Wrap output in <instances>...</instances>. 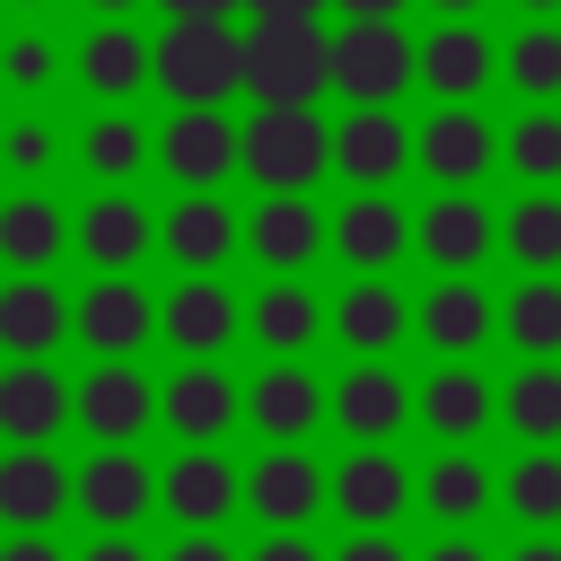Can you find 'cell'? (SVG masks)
<instances>
[{
    "label": "cell",
    "mask_w": 561,
    "mask_h": 561,
    "mask_svg": "<svg viewBox=\"0 0 561 561\" xmlns=\"http://www.w3.org/2000/svg\"><path fill=\"white\" fill-rule=\"evenodd\" d=\"M438 9H447V18H465V9H473V0H438Z\"/></svg>",
    "instance_id": "cell-54"
},
{
    "label": "cell",
    "mask_w": 561,
    "mask_h": 561,
    "mask_svg": "<svg viewBox=\"0 0 561 561\" xmlns=\"http://www.w3.org/2000/svg\"><path fill=\"white\" fill-rule=\"evenodd\" d=\"M421 421H430L438 438H473V430L491 421V386H482L473 368H438V377L421 386Z\"/></svg>",
    "instance_id": "cell-31"
},
{
    "label": "cell",
    "mask_w": 561,
    "mask_h": 561,
    "mask_svg": "<svg viewBox=\"0 0 561 561\" xmlns=\"http://www.w3.org/2000/svg\"><path fill=\"white\" fill-rule=\"evenodd\" d=\"M158 500V482H149V465L140 456H123V447H105V456H88V473H79V508L96 517V526H140V508Z\"/></svg>",
    "instance_id": "cell-23"
},
{
    "label": "cell",
    "mask_w": 561,
    "mask_h": 561,
    "mask_svg": "<svg viewBox=\"0 0 561 561\" xmlns=\"http://www.w3.org/2000/svg\"><path fill=\"white\" fill-rule=\"evenodd\" d=\"M245 421H254L272 447H298V438L324 421V386H316L307 368H280V359H272V368L254 377V394H245Z\"/></svg>",
    "instance_id": "cell-17"
},
{
    "label": "cell",
    "mask_w": 561,
    "mask_h": 561,
    "mask_svg": "<svg viewBox=\"0 0 561 561\" xmlns=\"http://www.w3.org/2000/svg\"><path fill=\"white\" fill-rule=\"evenodd\" d=\"M333 245H342V263H351V272H368V280H377V272H386V263L412 245V219H403L386 193H359V202H342Z\"/></svg>",
    "instance_id": "cell-19"
},
{
    "label": "cell",
    "mask_w": 561,
    "mask_h": 561,
    "mask_svg": "<svg viewBox=\"0 0 561 561\" xmlns=\"http://www.w3.org/2000/svg\"><path fill=\"white\" fill-rule=\"evenodd\" d=\"M412 70H421V53L394 35V18H351V26L333 35V88H342L351 105H386Z\"/></svg>",
    "instance_id": "cell-4"
},
{
    "label": "cell",
    "mask_w": 561,
    "mask_h": 561,
    "mask_svg": "<svg viewBox=\"0 0 561 561\" xmlns=\"http://www.w3.org/2000/svg\"><path fill=\"white\" fill-rule=\"evenodd\" d=\"M158 158H167V175L175 184H219V175H237L245 167V131H228L219 114H175L167 123V140H158Z\"/></svg>",
    "instance_id": "cell-9"
},
{
    "label": "cell",
    "mask_w": 561,
    "mask_h": 561,
    "mask_svg": "<svg viewBox=\"0 0 561 561\" xmlns=\"http://www.w3.org/2000/svg\"><path fill=\"white\" fill-rule=\"evenodd\" d=\"M421 342H438V351H473V342H491V298L473 289V280H438L430 298H421Z\"/></svg>",
    "instance_id": "cell-29"
},
{
    "label": "cell",
    "mask_w": 561,
    "mask_h": 561,
    "mask_svg": "<svg viewBox=\"0 0 561 561\" xmlns=\"http://www.w3.org/2000/svg\"><path fill=\"white\" fill-rule=\"evenodd\" d=\"M167 9H175V18H228L237 0H167Z\"/></svg>",
    "instance_id": "cell-50"
},
{
    "label": "cell",
    "mask_w": 561,
    "mask_h": 561,
    "mask_svg": "<svg viewBox=\"0 0 561 561\" xmlns=\"http://www.w3.org/2000/svg\"><path fill=\"white\" fill-rule=\"evenodd\" d=\"M79 254L114 280L123 263H140L149 254V219H140V202H123V193H105V202H88L79 210Z\"/></svg>",
    "instance_id": "cell-27"
},
{
    "label": "cell",
    "mask_w": 561,
    "mask_h": 561,
    "mask_svg": "<svg viewBox=\"0 0 561 561\" xmlns=\"http://www.w3.org/2000/svg\"><path fill=\"white\" fill-rule=\"evenodd\" d=\"M526 9H561V0H526Z\"/></svg>",
    "instance_id": "cell-55"
},
{
    "label": "cell",
    "mask_w": 561,
    "mask_h": 561,
    "mask_svg": "<svg viewBox=\"0 0 561 561\" xmlns=\"http://www.w3.org/2000/svg\"><path fill=\"white\" fill-rule=\"evenodd\" d=\"M508 508L526 517V526H561V456H517V473H508Z\"/></svg>",
    "instance_id": "cell-37"
},
{
    "label": "cell",
    "mask_w": 561,
    "mask_h": 561,
    "mask_svg": "<svg viewBox=\"0 0 561 561\" xmlns=\"http://www.w3.org/2000/svg\"><path fill=\"white\" fill-rule=\"evenodd\" d=\"M61 210L44 202V193H18V202H0V263L18 272V280H44V263L61 254Z\"/></svg>",
    "instance_id": "cell-24"
},
{
    "label": "cell",
    "mask_w": 561,
    "mask_h": 561,
    "mask_svg": "<svg viewBox=\"0 0 561 561\" xmlns=\"http://www.w3.org/2000/svg\"><path fill=\"white\" fill-rule=\"evenodd\" d=\"M500 245H508V254H517V263H526V272L543 280V272L561 263V202H552V193L517 202V210L500 219Z\"/></svg>",
    "instance_id": "cell-34"
},
{
    "label": "cell",
    "mask_w": 561,
    "mask_h": 561,
    "mask_svg": "<svg viewBox=\"0 0 561 561\" xmlns=\"http://www.w3.org/2000/svg\"><path fill=\"white\" fill-rule=\"evenodd\" d=\"M88 9H105V18H114V9H131V0H88Z\"/></svg>",
    "instance_id": "cell-53"
},
{
    "label": "cell",
    "mask_w": 561,
    "mask_h": 561,
    "mask_svg": "<svg viewBox=\"0 0 561 561\" xmlns=\"http://www.w3.org/2000/svg\"><path fill=\"white\" fill-rule=\"evenodd\" d=\"M79 412V394L44 368V359H18L9 377H0V438H18V447H44L61 421Z\"/></svg>",
    "instance_id": "cell-8"
},
{
    "label": "cell",
    "mask_w": 561,
    "mask_h": 561,
    "mask_svg": "<svg viewBox=\"0 0 561 561\" xmlns=\"http://www.w3.org/2000/svg\"><path fill=\"white\" fill-rule=\"evenodd\" d=\"M245 88H254V105H316L333 88V35L316 18H254Z\"/></svg>",
    "instance_id": "cell-2"
},
{
    "label": "cell",
    "mask_w": 561,
    "mask_h": 561,
    "mask_svg": "<svg viewBox=\"0 0 561 561\" xmlns=\"http://www.w3.org/2000/svg\"><path fill=\"white\" fill-rule=\"evenodd\" d=\"M79 500V482L44 456V447H18V456H0V526H18V535H44L61 508Z\"/></svg>",
    "instance_id": "cell-6"
},
{
    "label": "cell",
    "mask_w": 561,
    "mask_h": 561,
    "mask_svg": "<svg viewBox=\"0 0 561 561\" xmlns=\"http://www.w3.org/2000/svg\"><path fill=\"white\" fill-rule=\"evenodd\" d=\"M517 561H561V543H543V535H535V543H526Z\"/></svg>",
    "instance_id": "cell-52"
},
{
    "label": "cell",
    "mask_w": 561,
    "mask_h": 561,
    "mask_svg": "<svg viewBox=\"0 0 561 561\" xmlns=\"http://www.w3.org/2000/svg\"><path fill=\"white\" fill-rule=\"evenodd\" d=\"M421 79H430L447 105L482 96V88H491V35H473V26H438V35L421 44Z\"/></svg>",
    "instance_id": "cell-26"
},
{
    "label": "cell",
    "mask_w": 561,
    "mask_h": 561,
    "mask_svg": "<svg viewBox=\"0 0 561 561\" xmlns=\"http://www.w3.org/2000/svg\"><path fill=\"white\" fill-rule=\"evenodd\" d=\"M508 167H517L526 184H552V175H561V114H526V123L508 131Z\"/></svg>",
    "instance_id": "cell-40"
},
{
    "label": "cell",
    "mask_w": 561,
    "mask_h": 561,
    "mask_svg": "<svg viewBox=\"0 0 561 561\" xmlns=\"http://www.w3.org/2000/svg\"><path fill=\"white\" fill-rule=\"evenodd\" d=\"M245 9H254V18H316L324 0H245Z\"/></svg>",
    "instance_id": "cell-47"
},
{
    "label": "cell",
    "mask_w": 561,
    "mask_h": 561,
    "mask_svg": "<svg viewBox=\"0 0 561 561\" xmlns=\"http://www.w3.org/2000/svg\"><path fill=\"white\" fill-rule=\"evenodd\" d=\"M158 237H167V254H175V263H184V272L202 280V272H219V263L237 254V237H245V228H237V219H228V210H219L210 193H193V202H184V210H175V219H167Z\"/></svg>",
    "instance_id": "cell-28"
},
{
    "label": "cell",
    "mask_w": 561,
    "mask_h": 561,
    "mask_svg": "<svg viewBox=\"0 0 561 561\" xmlns=\"http://www.w3.org/2000/svg\"><path fill=\"white\" fill-rule=\"evenodd\" d=\"M149 324H158V307L140 298V280H96L88 298H79V342L88 351H105V359H131L140 342H149Z\"/></svg>",
    "instance_id": "cell-15"
},
{
    "label": "cell",
    "mask_w": 561,
    "mask_h": 561,
    "mask_svg": "<svg viewBox=\"0 0 561 561\" xmlns=\"http://www.w3.org/2000/svg\"><path fill=\"white\" fill-rule=\"evenodd\" d=\"M500 412H508V430L526 438V447H552L561 438V368H526V377H508V394H500Z\"/></svg>",
    "instance_id": "cell-33"
},
{
    "label": "cell",
    "mask_w": 561,
    "mask_h": 561,
    "mask_svg": "<svg viewBox=\"0 0 561 561\" xmlns=\"http://www.w3.org/2000/svg\"><path fill=\"white\" fill-rule=\"evenodd\" d=\"M508 79L543 105V96H561V26H526L517 44H508Z\"/></svg>",
    "instance_id": "cell-39"
},
{
    "label": "cell",
    "mask_w": 561,
    "mask_h": 561,
    "mask_svg": "<svg viewBox=\"0 0 561 561\" xmlns=\"http://www.w3.org/2000/svg\"><path fill=\"white\" fill-rule=\"evenodd\" d=\"M324 500H333V491H324L316 456H298V447H272V456L245 473V508H254L272 535H298V526H307Z\"/></svg>",
    "instance_id": "cell-5"
},
{
    "label": "cell",
    "mask_w": 561,
    "mask_h": 561,
    "mask_svg": "<svg viewBox=\"0 0 561 561\" xmlns=\"http://www.w3.org/2000/svg\"><path fill=\"white\" fill-rule=\"evenodd\" d=\"M53 149H61V140H53V123H44V114H18V123L0 131V167H9V175H44V167H53Z\"/></svg>",
    "instance_id": "cell-41"
},
{
    "label": "cell",
    "mask_w": 561,
    "mask_h": 561,
    "mask_svg": "<svg viewBox=\"0 0 561 561\" xmlns=\"http://www.w3.org/2000/svg\"><path fill=\"white\" fill-rule=\"evenodd\" d=\"M0 561H61L44 535H18V543H0Z\"/></svg>",
    "instance_id": "cell-46"
},
{
    "label": "cell",
    "mask_w": 561,
    "mask_h": 561,
    "mask_svg": "<svg viewBox=\"0 0 561 561\" xmlns=\"http://www.w3.org/2000/svg\"><path fill=\"white\" fill-rule=\"evenodd\" d=\"M421 508H430L438 526H473V517L491 508V473H482L473 456H438V465L421 473Z\"/></svg>",
    "instance_id": "cell-32"
},
{
    "label": "cell",
    "mask_w": 561,
    "mask_h": 561,
    "mask_svg": "<svg viewBox=\"0 0 561 561\" xmlns=\"http://www.w3.org/2000/svg\"><path fill=\"white\" fill-rule=\"evenodd\" d=\"M403 158H412V131L386 114V105H351V123L333 131V167L351 175V184H394L403 175Z\"/></svg>",
    "instance_id": "cell-10"
},
{
    "label": "cell",
    "mask_w": 561,
    "mask_h": 561,
    "mask_svg": "<svg viewBox=\"0 0 561 561\" xmlns=\"http://www.w3.org/2000/svg\"><path fill=\"white\" fill-rule=\"evenodd\" d=\"M500 324H508V342H517V351L552 359V351H561V280H526V289L500 307Z\"/></svg>",
    "instance_id": "cell-35"
},
{
    "label": "cell",
    "mask_w": 561,
    "mask_h": 561,
    "mask_svg": "<svg viewBox=\"0 0 561 561\" xmlns=\"http://www.w3.org/2000/svg\"><path fill=\"white\" fill-rule=\"evenodd\" d=\"M333 561H403V543H394V535H351Z\"/></svg>",
    "instance_id": "cell-43"
},
{
    "label": "cell",
    "mask_w": 561,
    "mask_h": 561,
    "mask_svg": "<svg viewBox=\"0 0 561 561\" xmlns=\"http://www.w3.org/2000/svg\"><path fill=\"white\" fill-rule=\"evenodd\" d=\"M403 500H412V473H403L394 456H377V447L342 456V473H333V508H342L359 535H386V526L403 517Z\"/></svg>",
    "instance_id": "cell-7"
},
{
    "label": "cell",
    "mask_w": 561,
    "mask_h": 561,
    "mask_svg": "<svg viewBox=\"0 0 561 561\" xmlns=\"http://www.w3.org/2000/svg\"><path fill=\"white\" fill-rule=\"evenodd\" d=\"M53 70H61V53H53L44 35H9V44H0V79H9V88H44Z\"/></svg>",
    "instance_id": "cell-42"
},
{
    "label": "cell",
    "mask_w": 561,
    "mask_h": 561,
    "mask_svg": "<svg viewBox=\"0 0 561 561\" xmlns=\"http://www.w3.org/2000/svg\"><path fill=\"white\" fill-rule=\"evenodd\" d=\"M412 149H421V167H430L438 184H456V193H465L473 175H491V123H482L473 105H438Z\"/></svg>",
    "instance_id": "cell-14"
},
{
    "label": "cell",
    "mask_w": 561,
    "mask_h": 561,
    "mask_svg": "<svg viewBox=\"0 0 561 561\" xmlns=\"http://www.w3.org/2000/svg\"><path fill=\"white\" fill-rule=\"evenodd\" d=\"M245 254H263L272 280H280V272H307V263L324 254V219H316V202H307V193H272V202L245 219Z\"/></svg>",
    "instance_id": "cell-11"
},
{
    "label": "cell",
    "mask_w": 561,
    "mask_h": 561,
    "mask_svg": "<svg viewBox=\"0 0 561 561\" xmlns=\"http://www.w3.org/2000/svg\"><path fill=\"white\" fill-rule=\"evenodd\" d=\"M333 324H342V342H351V351H394V342H403V324H412V307H403L386 280H359V289H342Z\"/></svg>",
    "instance_id": "cell-30"
},
{
    "label": "cell",
    "mask_w": 561,
    "mask_h": 561,
    "mask_svg": "<svg viewBox=\"0 0 561 561\" xmlns=\"http://www.w3.org/2000/svg\"><path fill=\"white\" fill-rule=\"evenodd\" d=\"M167 561H237V552H228V543H219V535H184V543H175V552H167Z\"/></svg>",
    "instance_id": "cell-45"
},
{
    "label": "cell",
    "mask_w": 561,
    "mask_h": 561,
    "mask_svg": "<svg viewBox=\"0 0 561 561\" xmlns=\"http://www.w3.org/2000/svg\"><path fill=\"white\" fill-rule=\"evenodd\" d=\"M421 561H491V552H482V543H465V535H447V543H438V552H421Z\"/></svg>",
    "instance_id": "cell-49"
},
{
    "label": "cell",
    "mask_w": 561,
    "mask_h": 561,
    "mask_svg": "<svg viewBox=\"0 0 561 561\" xmlns=\"http://www.w3.org/2000/svg\"><path fill=\"white\" fill-rule=\"evenodd\" d=\"M158 324H167V342H175V351H193V359L210 351V359H219V351L237 342V298H228L219 280H184V289L158 307Z\"/></svg>",
    "instance_id": "cell-21"
},
{
    "label": "cell",
    "mask_w": 561,
    "mask_h": 561,
    "mask_svg": "<svg viewBox=\"0 0 561 561\" xmlns=\"http://www.w3.org/2000/svg\"><path fill=\"white\" fill-rule=\"evenodd\" d=\"M421 254L438 263V272H473L482 254H491V210L473 202V193H447V202H430L421 210Z\"/></svg>",
    "instance_id": "cell-20"
},
{
    "label": "cell",
    "mask_w": 561,
    "mask_h": 561,
    "mask_svg": "<svg viewBox=\"0 0 561 561\" xmlns=\"http://www.w3.org/2000/svg\"><path fill=\"white\" fill-rule=\"evenodd\" d=\"M254 561H316V543H307V535H263Z\"/></svg>",
    "instance_id": "cell-44"
},
{
    "label": "cell",
    "mask_w": 561,
    "mask_h": 561,
    "mask_svg": "<svg viewBox=\"0 0 561 561\" xmlns=\"http://www.w3.org/2000/svg\"><path fill=\"white\" fill-rule=\"evenodd\" d=\"M158 88L184 105V114H219L237 88H245V35L228 18H175L158 35Z\"/></svg>",
    "instance_id": "cell-1"
},
{
    "label": "cell",
    "mask_w": 561,
    "mask_h": 561,
    "mask_svg": "<svg viewBox=\"0 0 561 561\" xmlns=\"http://www.w3.org/2000/svg\"><path fill=\"white\" fill-rule=\"evenodd\" d=\"M158 500H167V517H175V526H193V535H202V526H219V517H228V508L245 500V482L228 473V456L193 447V456H175V465H167Z\"/></svg>",
    "instance_id": "cell-13"
},
{
    "label": "cell",
    "mask_w": 561,
    "mask_h": 561,
    "mask_svg": "<svg viewBox=\"0 0 561 561\" xmlns=\"http://www.w3.org/2000/svg\"><path fill=\"white\" fill-rule=\"evenodd\" d=\"M140 149H149V140H140V123H131V114H105V123H96V131L79 140V158H88V175H105V184H123V175H140Z\"/></svg>",
    "instance_id": "cell-38"
},
{
    "label": "cell",
    "mask_w": 561,
    "mask_h": 561,
    "mask_svg": "<svg viewBox=\"0 0 561 561\" xmlns=\"http://www.w3.org/2000/svg\"><path fill=\"white\" fill-rule=\"evenodd\" d=\"M149 412H158V394H149V377H140L131 359H105L96 377H79V421H88V438L123 447V438H140Z\"/></svg>",
    "instance_id": "cell-12"
},
{
    "label": "cell",
    "mask_w": 561,
    "mask_h": 561,
    "mask_svg": "<svg viewBox=\"0 0 561 561\" xmlns=\"http://www.w3.org/2000/svg\"><path fill=\"white\" fill-rule=\"evenodd\" d=\"M79 561H140V543H123V535H105V543H88Z\"/></svg>",
    "instance_id": "cell-48"
},
{
    "label": "cell",
    "mask_w": 561,
    "mask_h": 561,
    "mask_svg": "<svg viewBox=\"0 0 561 561\" xmlns=\"http://www.w3.org/2000/svg\"><path fill=\"white\" fill-rule=\"evenodd\" d=\"M316 324H324V316H316V298H307L298 280H272V289H263V307H254V333H263L272 351H307V342H316Z\"/></svg>",
    "instance_id": "cell-36"
},
{
    "label": "cell",
    "mask_w": 561,
    "mask_h": 561,
    "mask_svg": "<svg viewBox=\"0 0 561 561\" xmlns=\"http://www.w3.org/2000/svg\"><path fill=\"white\" fill-rule=\"evenodd\" d=\"M403 412H412V386L394 377V368H351L342 386H333V421L351 430V438H394L403 430Z\"/></svg>",
    "instance_id": "cell-22"
},
{
    "label": "cell",
    "mask_w": 561,
    "mask_h": 561,
    "mask_svg": "<svg viewBox=\"0 0 561 561\" xmlns=\"http://www.w3.org/2000/svg\"><path fill=\"white\" fill-rule=\"evenodd\" d=\"M158 412H167V430H175L184 447H210V438H219V430H228V421L245 412V394H237V386H228L219 368H202V359H193L184 377H167Z\"/></svg>",
    "instance_id": "cell-16"
},
{
    "label": "cell",
    "mask_w": 561,
    "mask_h": 561,
    "mask_svg": "<svg viewBox=\"0 0 561 561\" xmlns=\"http://www.w3.org/2000/svg\"><path fill=\"white\" fill-rule=\"evenodd\" d=\"M342 9H351V18H394L403 0H342Z\"/></svg>",
    "instance_id": "cell-51"
},
{
    "label": "cell",
    "mask_w": 561,
    "mask_h": 561,
    "mask_svg": "<svg viewBox=\"0 0 561 561\" xmlns=\"http://www.w3.org/2000/svg\"><path fill=\"white\" fill-rule=\"evenodd\" d=\"M333 167V131L316 123V105H263L245 123V175L263 193H307Z\"/></svg>",
    "instance_id": "cell-3"
},
{
    "label": "cell",
    "mask_w": 561,
    "mask_h": 561,
    "mask_svg": "<svg viewBox=\"0 0 561 561\" xmlns=\"http://www.w3.org/2000/svg\"><path fill=\"white\" fill-rule=\"evenodd\" d=\"M79 79L96 96H140V79H158V44H140L131 26H96L79 44Z\"/></svg>",
    "instance_id": "cell-25"
},
{
    "label": "cell",
    "mask_w": 561,
    "mask_h": 561,
    "mask_svg": "<svg viewBox=\"0 0 561 561\" xmlns=\"http://www.w3.org/2000/svg\"><path fill=\"white\" fill-rule=\"evenodd\" d=\"M61 333H79V307H70L53 280H9V289H0V351L44 359Z\"/></svg>",
    "instance_id": "cell-18"
}]
</instances>
